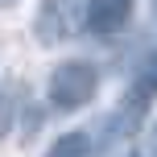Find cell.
Returning <instances> with one entry per match:
<instances>
[{
	"label": "cell",
	"mask_w": 157,
	"mask_h": 157,
	"mask_svg": "<svg viewBox=\"0 0 157 157\" xmlns=\"http://www.w3.org/2000/svg\"><path fill=\"white\" fill-rule=\"evenodd\" d=\"M99 91V71H95L87 58H66L50 71V83H46V99L54 112H78L95 99Z\"/></svg>",
	"instance_id": "6da1fadb"
},
{
	"label": "cell",
	"mask_w": 157,
	"mask_h": 157,
	"mask_svg": "<svg viewBox=\"0 0 157 157\" xmlns=\"http://www.w3.org/2000/svg\"><path fill=\"white\" fill-rule=\"evenodd\" d=\"M128 17H132V0H87L78 21L95 37H112V33H120L128 25Z\"/></svg>",
	"instance_id": "7a4b0ae2"
},
{
	"label": "cell",
	"mask_w": 157,
	"mask_h": 157,
	"mask_svg": "<svg viewBox=\"0 0 157 157\" xmlns=\"http://www.w3.org/2000/svg\"><path fill=\"white\" fill-rule=\"evenodd\" d=\"M75 25H83L75 0H46V4L37 8V41H41V46L66 41L75 33Z\"/></svg>",
	"instance_id": "3957f363"
},
{
	"label": "cell",
	"mask_w": 157,
	"mask_h": 157,
	"mask_svg": "<svg viewBox=\"0 0 157 157\" xmlns=\"http://www.w3.org/2000/svg\"><path fill=\"white\" fill-rule=\"evenodd\" d=\"M46 157H91V136L87 132H62V136H54V145L46 149Z\"/></svg>",
	"instance_id": "277c9868"
},
{
	"label": "cell",
	"mask_w": 157,
	"mask_h": 157,
	"mask_svg": "<svg viewBox=\"0 0 157 157\" xmlns=\"http://www.w3.org/2000/svg\"><path fill=\"white\" fill-rule=\"evenodd\" d=\"M136 83H141L145 91L157 95V46H153V54L145 58V66H141V75H136Z\"/></svg>",
	"instance_id": "5b68a950"
},
{
	"label": "cell",
	"mask_w": 157,
	"mask_h": 157,
	"mask_svg": "<svg viewBox=\"0 0 157 157\" xmlns=\"http://www.w3.org/2000/svg\"><path fill=\"white\" fill-rule=\"evenodd\" d=\"M0 4H13V0H0Z\"/></svg>",
	"instance_id": "8992f818"
}]
</instances>
